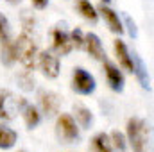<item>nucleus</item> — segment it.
Returning <instances> with one entry per match:
<instances>
[{
    "mask_svg": "<svg viewBox=\"0 0 154 152\" xmlns=\"http://www.w3.org/2000/svg\"><path fill=\"white\" fill-rule=\"evenodd\" d=\"M16 140H18V134H16L11 127L0 123V150H9V149H13L14 143H16Z\"/></svg>",
    "mask_w": 154,
    "mask_h": 152,
    "instance_id": "a211bd4d",
    "label": "nucleus"
},
{
    "mask_svg": "<svg viewBox=\"0 0 154 152\" xmlns=\"http://www.w3.org/2000/svg\"><path fill=\"white\" fill-rule=\"evenodd\" d=\"M70 41H72V47L77 48V50L84 48V34H82V31L81 29H74L70 32Z\"/></svg>",
    "mask_w": 154,
    "mask_h": 152,
    "instance_id": "412c9836",
    "label": "nucleus"
},
{
    "mask_svg": "<svg viewBox=\"0 0 154 152\" xmlns=\"http://www.w3.org/2000/svg\"><path fill=\"white\" fill-rule=\"evenodd\" d=\"M90 150L91 152H115L113 150V143H111V140H109V136L106 132H97L91 138Z\"/></svg>",
    "mask_w": 154,
    "mask_h": 152,
    "instance_id": "4468645a",
    "label": "nucleus"
},
{
    "mask_svg": "<svg viewBox=\"0 0 154 152\" xmlns=\"http://www.w3.org/2000/svg\"><path fill=\"white\" fill-rule=\"evenodd\" d=\"M0 61L5 66H13L16 63V48H14V41L5 38L2 41V50H0Z\"/></svg>",
    "mask_w": 154,
    "mask_h": 152,
    "instance_id": "2eb2a0df",
    "label": "nucleus"
},
{
    "mask_svg": "<svg viewBox=\"0 0 154 152\" xmlns=\"http://www.w3.org/2000/svg\"><path fill=\"white\" fill-rule=\"evenodd\" d=\"M74 116H75L74 120L77 122V125H81L82 129H90L91 123H93L91 111L86 106H82V104H74Z\"/></svg>",
    "mask_w": 154,
    "mask_h": 152,
    "instance_id": "dca6fc26",
    "label": "nucleus"
},
{
    "mask_svg": "<svg viewBox=\"0 0 154 152\" xmlns=\"http://www.w3.org/2000/svg\"><path fill=\"white\" fill-rule=\"evenodd\" d=\"M75 7H77V11H79V14H81L84 20H88L90 23H97L99 13H97V9L90 4V0H77Z\"/></svg>",
    "mask_w": 154,
    "mask_h": 152,
    "instance_id": "6ab92c4d",
    "label": "nucleus"
},
{
    "mask_svg": "<svg viewBox=\"0 0 154 152\" xmlns=\"http://www.w3.org/2000/svg\"><path fill=\"white\" fill-rule=\"evenodd\" d=\"M95 79L90 72H86L84 68L77 66L74 68V74H72V90L79 93V95H91L95 91Z\"/></svg>",
    "mask_w": 154,
    "mask_h": 152,
    "instance_id": "39448f33",
    "label": "nucleus"
},
{
    "mask_svg": "<svg viewBox=\"0 0 154 152\" xmlns=\"http://www.w3.org/2000/svg\"><path fill=\"white\" fill-rule=\"evenodd\" d=\"M38 97H39V108L47 116H52V114L57 113V109H59V97L56 93L41 90Z\"/></svg>",
    "mask_w": 154,
    "mask_h": 152,
    "instance_id": "9b49d317",
    "label": "nucleus"
},
{
    "mask_svg": "<svg viewBox=\"0 0 154 152\" xmlns=\"http://www.w3.org/2000/svg\"><path fill=\"white\" fill-rule=\"evenodd\" d=\"M25 106V100L22 97H16L9 90H0V120H13L16 111H20Z\"/></svg>",
    "mask_w": 154,
    "mask_h": 152,
    "instance_id": "20e7f679",
    "label": "nucleus"
},
{
    "mask_svg": "<svg viewBox=\"0 0 154 152\" xmlns=\"http://www.w3.org/2000/svg\"><path fill=\"white\" fill-rule=\"evenodd\" d=\"M97 13H100V16L104 18V22H106V25L109 27V31L111 32H115V34H124V25H122V22H120V18H118V13H115L111 7H108V5H104V4H100L99 7H97Z\"/></svg>",
    "mask_w": 154,
    "mask_h": 152,
    "instance_id": "1a4fd4ad",
    "label": "nucleus"
},
{
    "mask_svg": "<svg viewBox=\"0 0 154 152\" xmlns=\"http://www.w3.org/2000/svg\"><path fill=\"white\" fill-rule=\"evenodd\" d=\"M38 57V66L41 70V74L47 77V79H56L59 75V70H61V63H59V57L54 56L52 52L45 50V52H39Z\"/></svg>",
    "mask_w": 154,
    "mask_h": 152,
    "instance_id": "423d86ee",
    "label": "nucleus"
},
{
    "mask_svg": "<svg viewBox=\"0 0 154 152\" xmlns=\"http://www.w3.org/2000/svg\"><path fill=\"white\" fill-rule=\"evenodd\" d=\"M31 2H32V5H34L36 9H45L47 4H48V0H31Z\"/></svg>",
    "mask_w": 154,
    "mask_h": 152,
    "instance_id": "393cba45",
    "label": "nucleus"
},
{
    "mask_svg": "<svg viewBox=\"0 0 154 152\" xmlns=\"http://www.w3.org/2000/svg\"><path fill=\"white\" fill-rule=\"evenodd\" d=\"M18 82H22L20 86H22L25 91H31V90L34 88V79H32V77H29V70H25V74H23V75L18 77Z\"/></svg>",
    "mask_w": 154,
    "mask_h": 152,
    "instance_id": "4be33fe9",
    "label": "nucleus"
},
{
    "mask_svg": "<svg viewBox=\"0 0 154 152\" xmlns=\"http://www.w3.org/2000/svg\"><path fill=\"white\" fill-rule=\"evenodd\" d=\"M131 59H133V74L138 77V82L142 84L143 90L151 91V79H149V74H147V68H145V63L138 57L136 52L131 54Z\"/></svg>",
    "mask_w": 154,
    "mask_h": 152,
    "instance_id": "f8f14e48",
    "label": "nucleus"
},
{
    "mask_svg": "<svg viewBox=\"0 0 154 152\" xmlns=\"http://www.w3.org/2000/svg\"><path fill=\"white\" fill-rule=\"evenodd\" d=\"M102 2H104V4H109V2H111V0H102Z\"/></svg>",
    "mask_w": 154,
    "mask_h": 152,
    "instance_id": "bb28decb",
    "label": "nucleus"
},
{
    "mask_svg": "<svg viewBox=\"0 0 154 152\" xmlns=\"http://www.w3.org/2000/svg\"><path fill=\"white\" fill-rule=\"evenodd\" d=\"M84 48H86V52H88L93 59H97V61H104V59H106L104 47H102L100 38H99L97 34L88 32V34L84 36Z\"/></svg>",
    "mask_w": 154,
    "mask_h": 152,
    "instance_id": "9d476101",
    "label": "nucleus"
},
{
    "mask_svg": "<svg viewBox=\"0 0 154 152\" xmlns=\"http://www.w3.org/2000/svg\"><path fill=\"white\" fill-rule=\"evenodd\" d=\"M14 48H16V61H20L25 70H32L38 48H36V41L29 34V31H23L18 36V39L14 41Z\"/></svg>",
    "mask_w": 154,
    "mask_h": 152,
    "instance_id": "f03ea898",
    "label": "nucleus"
},
{
    "mask_svg": "<svg viewBox=\"0 0 154 152\" xmlns=\"http://www.w3.org/2000/svg\"><path fill=\"white\" fill-rule=\"evenodd\" d=\"M104 72H106V81H108L109 88H111L113 91H116V93H120V91L124 90V82H125L124 74L118 70L116 65H113V63L108 61V59H104Z\"/></svg>",
    "mask_w": 154,
    "mask_h": 152,
    "instance_id": "6e6552de",
    "label": "nucleus"
},
{
    "mask_svg": "<svg viewBox=\"0 0 154 152\" xmlns=\"http://www.w3.org/2000/svg\"><path fill=\"white\" fill-rule=\"evenodd\" d=\"M11 4H18V2H22V0H9Z\"/></svg>",
    "mask_w": 154,
    "mask_h": 152,
    "instance_id": "a878e982",
    "label": "nucleus"
},
{
    "mask_svg": "<svg viewBox=\"0 0 154 152\" xmlns=\"http://www.w3.org/2000/svg\"><path fill=\"white\" fill-rule=\"evenodd\" d=\"M22 113H23V122H25L27 129H36V127L39 125V122H41V114H39V111H38L36 106L25 102V106L22 108Z\"/></svg>",
    "mask_w": 154,
    "mask_h": 152,
    "instance_id": "f3484780",
    "label": "nucleus"
},
{
    "mask_svg": "<svg viewBox=\"0 0 154 152\" xmlns=\"http://www.w3.org/2000/svg\"><path fill=\"white\" fill-rule=\"evenodd\" d=\"M56 136L63 143H74L79 140V125L74 120V116L68 113H61L56 120Z\"/></svg>",
    "mask_w": 154,
    "mask_h": 152,
    "instance_id": "7ed1b4c3",
    "label": "nucleus"
},
{
    "mask_svg": "<svg viewBox=\"0 0 154 152\" xmlns=\"http://www.w3.org/2000/svg\"><path fill=\"white\" fill-rule=\"evenodd\" d=\"M20 152H25V150H20Z\"/></svg>",
    "mask_w": 154,
    "mask_h": 152,
    "instance_id": "cd10ccee",
    "label": "nucleus"
},
{
    "mask_svg": "<svg viewBox=\"0 0 154 152\" xmlns=\"http://www.w3.org/2000/svg\"><path fill=\"white\" fill-rule=\"evenodd\" d=\"M52 48L57 56H68L74 48L70 41V34L63 29H54L52 31Z\"/></svg>",
    "mask_w": 154,
    "mask_h": 152,
    "instance_id": "0eeeda50",
    "label": "nucleus"
},
{
    "mask_svg": "<svg viewBox=\"0 0 154 152\" xmlns=\"http://www.w3.org/2000/svg\"><path fill=\"white\" fill-rule=\"evenodd\" d=\"M125 22H127V27H129V34H131L133 38H136V25H134V22H133L129 16H125Z\"/></svg>",
    "mask_w": 154,
    "mask_h": 152,
    "instance_id": "b1692460",
    "label": "nucleus"
},
{
    "mask_svg": "<svg viewBox=\"0 0 154 152\" xmlns=\"http://www.w3.org/2000/svg\"><path fill=\"white\" fill-rule=\"evenodd\" d=\"M149 125L145 120L133 116L127 120V141L131 145L133 152H145L147 140H149Z\"/></svg>",
    "mask_w": 154,
    "mask_h": 152,
    "instance_id": "f257e3e1",
    "label": "nucleus"
},
{
    "mask_svg": "<svg viewBox=\"0 0 154 152\" xmlns=\"http://www.w3.org/2000/svg\"><path fill=\"white\" fill-rule=\"evenodd\" d=\"M109 140H111V143H113V147H115L118 152H125L127 150V143H125V136L120 132V131H113L111 132V136H109Z\"/></svg>",
    "mask_w": 154,
    "mask_h": 152,
    "instance_id": "aec40b11",
    "label": "nucleus"
},
{
    "mask_svg": "<svg viewBox=\"0 0 154 152\" xmlns=\"http://www.w3.org/2000/svg\"><path fill=\"white\" fill-rule=\"evenodd\" d=\"M113 47H115V54H116V59H118L120 66L124 70H127V72L133 74V59H131V52L127 50L125 43L120 41V39H116L115 43H113Z\"/></svg>",
    "mask_w": 154,
    "mask_h": 152,
    "instance_id": "ddd939ff",
    "label": "nucleus"
},
{
    "mask_svg": "<svg viewBox=\"0 0 154 152\" xmlns=\"http://www.w3.org/2000/svg\"><path fill=\"white\" fill-rule=\"evenodd\" d=\"M7 32H9V22L4 14H0V41L7 38Z\"/></svg>",
    "mask_w": 154,
    "mask_h": 152,
    "instance_id": "5701e85b",
    "label": "nucleus"
}]
</instances>
